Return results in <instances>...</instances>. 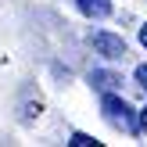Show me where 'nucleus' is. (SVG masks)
Returning <instances> with one entry per match:
<instances>
[{"mask_svg": "<svg viewBox=\"0 0 147 147\" xmlns=\"http://www.w3.org/2000/svg\"><path fill=\"white\" fill-rule=\"evenodd\" d=\"M100 108H104V119L111 122L115 129H122V133H136V115H133V108H129L122 97L108 93V97L100 100Z\"/></svg>", "mask_w": 147, "mask_h": 147, "instance_id": "obj_1", "label": "nucleus"}, {"mask_svg": "<svg viewBox=\"0 0 147 147\" xmlns=\"http://www.w3.org/2000/svg\"><path fill=\"white\" fill-rule=\"evenodd\" d=\"M93 47L104 57H126V43L119 36H111V32H93Z\"/></svg>", "mask_w": 147, "mask_h": 147, "instance_id": "obj_2", "label": "nucleus"}, {"mask_svg": "<svg viewBox=\"0 0 147 147\" xmlns=\"http://www.w3.org/2000/svg\"><path fill=\"white\" fill-rule=\"evenodd\" d=\"M76 4H79V11H83L86 18H104V14L111 11L108 0H76Z\"/></svg>", "mask_w": 147, "mask_h": 147, "instance_id": "obj_3", "label": "nucleus"}, {"mask_svg": "<svg viewBox=\"0 0 147 147\" xmlns=\"http://www.w3.org/2000/svg\"><path fill=\"white\" fill-rule=\"evenodd\" d=\"M93 83L108 90V86H115V76H108V72H97V76H93Z\"/></svg>", "mask_w": 147, "mask_h": 147, "instance_id": "obj_4", "label": "nucleus"}, {"mask_svg": "<svg viewBox=\"0 0 147 147\" xmlns=\"http://www.w3.org/2000/svg\"><path fill=\"white\" fill-rule=\"evenodd\" d=\"M136 133L147 136V108H140V115H136Z\"/></svg>", "mask_w": 147, "mask_h": 147, "instance_id": "obj_5", "label": "nucleus"}, {"mask_svg": "<svg viewBox=\"0 0 147 147\" xmlns=\"http://www.w3.org/2000/svg\"><path fill=\"white\" fill-rule=\"evenodd\" d=\"M93 140H90V136H86V133H76V136H72V147H90Z\"/></svg>", "mask_w": 147, "mask_h": 147, "instance_id": "obj_6", "label": "nucleus"}, {"mask_svg": "<svg viewBox=\"0 0 147 147\" xmlns=\"http://www.w3.org/2000/svg\"><path fill=\"white\" fill-rule=\"evenodd\" d=\"M136 79H140V86H147V65H140V68H136Z\"/></svg>", "mask_w": 147, "mask_h": 147, "instance_id": "obj_7", "label": "nucleus"}, {"mask_svg": "<svg viewBox=\"0 0 147 147\" xmlns=\"http://www.w3.org/2000/svg\"><path fill=\"white\" fill-rule=\"evenodd\" d=\"M140 43H144V47H147V25L140 29Z\"/></svg>", "mask_w": 147, "mask_h": 147, "instance_id": "obj_8", "label": "nucleus"}]
</instances>
